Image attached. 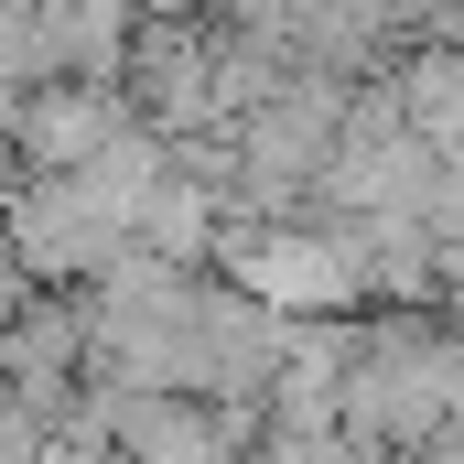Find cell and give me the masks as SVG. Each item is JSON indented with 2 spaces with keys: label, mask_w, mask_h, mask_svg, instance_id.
<instances>
[{
  "label": "cell",
  "mask_w": 464,
  "mask_h": 464,
  "mask_svg": "<svg viewBox=\"0 0 464 464\" xmlns=\"http://www.w3.org/2000/svg\"><path fill=\"white\" fill-rule=\"evenodd\" d=\"M217 270H227V292H248L259 314H281V324H346L356 303V248L346 227L324 217V227H248V217H227V237H217Z\"/></svg>",
  "instance_id": "6da1fadb"
},
{
  "label": "cell",
  "mask_w": 464,
  "mask_h": 464,
  "mask_svg": "<svg viewBox=\"0 0 464 464\" xmlns=\"http://www.w3.org/2000/svg\"><path fill=\"white\" fill-rule=\"evenodd\" d=\"M22 303H33V281H0V346H11V324H22Z\"/></svg>",
  "instance_id": "7a4b0ae2"
},
{
  "label": "cell",
  "mask_w": 464,
  "mask_h": 464,
  "mask_svg": "<svg viewBox=\"0 0 464 464\" xmlns=\"http://www.w3.org/2000/svg\"><path fill=\"white\" fill-rule=\"evenodd\" d=\"M443 314H454V324H464V248H454V259H443Z\"/></svg>",
  "instance_id": "3957f363"
}]
</instances>
